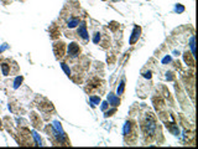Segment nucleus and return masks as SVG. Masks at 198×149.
<instances>
[{"instance_id":"1a4fd4ad","label":"nucleus","mask_w":198,"mask_h":149,"mask_svg":"<svg viewBox=\"0 0 198 149\" xmlns=\"http://www.w3.org/2000/svg\"><path fill=\"white\" fill-rule=\"evenodd\" d=\"M184 61H186L187 65L193 66V65H194V56L191 55V53H188V52H186V53H184Z\"/></svg>"},{"instance_id":"9b49d317","label":"nucleus","mask_w":198,"mask_h":149,"mask_svg":"<svg viewBox=\"0 0 198 149\" xmlns=\"http://www.w3.org/2000/svg\"><path fill=\"white\" fill-rule=\"evenodd\" d=\"M89 101H90L92 107H95L97 104H99V102H101V97H99V96H90Z\"/></svg>"},{"instance_id":"aec40b11","label":"nucleus","mask_w":198,"mask_h":149,"mask_svg":"<svg viewBox=\"0 0 198 149\" xmlns=\"http://www.w3.org/2000/svg\"><path fill=\"white\" fill-rule=\"evenodd\" d=\"M115 112H117V109H115V108H113L112 111H108V112L105 113V117L108 118V117H110V116H113V113H115Z\"/></svg>"},{"instance_id":"a211bd4d","label":"nucleus","mask_w":198,"mask_h":149,"mask_svg":"<svg viewBox=\"0 0 198 149\" xmlns=\"http://www.w3.org/2000/svg\"><path fill=\"white\" fill-rule=\"evenodd\" d=\"M32 135H34V138L36 139V143H37V145H42V142H41V139H40V137H39V134L34 130L32 132Z\"/></svg>"},{"instance_id":"b1692460","label":"nucleus","mask_w":198,"mask_h":149,"mask_svg":"<svg viewBox=\"0 0 198 149\" xmlns=\"http://www.w3.org/2000/svg\"><path fill=\"white\" fill-rule=\"evenodd\" d=\"M6 49H8V45H6V44H4V46H3V47H0V53H2L4 50H6Z\"/></svg>"},{"instance_id":"6ab92c4d","label":"nucleus","mask_w":198,"mask_h":149,"mask_svg":"<svg viewBox=\"0 0 198 149\" xmlns=\"http://www.w3.org/2000/svg\"><path fill=\"white\" fill-rule=\"evenodd\" d=\"M175 11H176V13H183V11H184V8H183L181 4H176V6H175Z\"/></svg>"},{"instance_id":"423d86ee","label":"nucleus","mask_w":198,"mask_h":149,"mask_svg":"<svg viewBox=\"0 0 198 149\" xmlns=\"http://www.w3.org/2000/svg\"><path fill=\"white\" fill-rule=\"evenodd\" d=\"M108 103L112 104V106H114V107H118V106L120 104V100H119V97H117L114 93H109V95H108Z\"/></svg>"},{"instance_id":"0eeeda50","label":"nucleus","mask_w":198,"mask_h":149,"mask_svg":"<svg viewBox=\"0 0 198 149\" xmlns=\"http://www.w3.org/2000/svg\"><path fill=\"white\" fill-rule=\"evenodd\" d=\"M30 117H31V121H32L34 127H36V128H41V119H40V117H39L35 112H32V113L30 114Z\"/></svg>"},{"instance_id":"f3484780","label":"nucleus","mask_w":198,"mask_h":149,"mask_svg":"<svg viewBox=\"0 0 198 149\" xmlns=\"http://www.w3.org/2000/svg\"><path fill=\"white\" fill-rule=\"evenodd\" d=\"M171 61H172V60H171V56H170V55H166V56L161 60V62H162L163 65H167V63H170Z\"/></svg>"},{"instance_id":"f257e3e1","label":"nucleus","mask_w":198,"mask_h":149,"mask_svg":"<svg viewBox=\"0 0 198 149\" xmlns=\"http://www.w3.org/2000/svg\"><path fill=\"white\" fill-rule=\"evenodd\" d=\"M142 129H144V132L149 135H152L154 134V132H155V129H156V121H155V118L151 116V113H149L147 114V117H146V119L142 122Z\"/></svg>"},{"instance_id":"5701e85b","label":"nucleus","mask_w":198,"mask_h":149,"mask_svg":"<svg viewBox=\"0 0 198 149\" xmlns=\"http://www.w3.org/2000/svg\"><path fill=\"white\" fill-rule=\"evenodd\" d=\"M107 107H108V102H104V103L102 104V111H105Z\"/></svg>"},{"instance_id":"4be33fe9","label":"nucleus","mask_w":198,"mask_h":149,"mask_svg":"<svg viewBox=\"0 0 198 149\" xmlns=\"http://www.w3.org/2000/svg\"><path fill=\"white\" fill-rule=\"evenodd\" d=\"M109 28H110L113 31H115V30H117V28H118V25H117V23H114V21H113V23L109 25Z\"/></svg>"},{"instance_id":"6e6552de","label":"nucleus","mask_w":198,"mask_h":149,"mask_svg":"<svg viewBox=\"0 0 198 149\" xmlns=\"http://www.w3.org/2000/svg\"><path fill=\"white\" fill-rule=\"evenodd\" d=\"M131 133H133V123L131 122H126L124 124V128H123V134H124V137H128Z\"/></svg>"},{"instance_id":"f8f14e48","label":"nucleus","mask_w":198,"mask_h":149,"mask_svg":"<svg viewBox=\"0 0 198 149\" xmlns=\"http://www.w3.org/2000/svg\"><path fill=\"white\" fill-rule=\"evenodd\" d=\"M93 42H94L95 45L102 44V34H101V32H94V36H93Z\"/></svg>"},{"instance_id":"9d476101","label":"nucleus","mask_w":198,"mask_h":149,"mask_svg":"<svg viewBox=\"0 0 198 149\" xmlns=\"http://www.w3.org/2000/svg\"><path fill=\"white\" fill-rule=\"evenodd\" d=\"M2 72H3V74L4 76H9V74L11 73V71H10V65H8V63H3L2 65Z\"/></svg>"},{"instance_id":"dca6fc26","label":"nucleus","mask_w":198,"mask_h":149,"mask_svg":"<svg viewBox=\"0 0 198 149\" xmlns=\"http://www.w3.org/2000/svg\"><path fill=\"white\" fill-rule=\"evenodd\" d=\"M189 46H191V50H192V55L196 56V51H194V36L191 37V40H189Z\"/></svg>"},{"instance_id":"f03ea898","label":"nucleus","mask_w":198,"mask_h":149,"mask_svg":"<svg viewBox=\"0 0 198 149\" xmlns=\"http://www.w3.org/2000/svg\"><path fill=\"white\" fill-rule=\"evenodd\" d=\"M77 34H78V36H79L84 42H88V41H89V34H88V31H87V25H85L84 21H82V23L78 25Z\"/></svg>"},{"instance_id":"2eb2a0df","label":"nucleus","mask_w":198,"mask_h":149,"mask_svg":"<svg viewBox=\"0 0 198 149\" xmlns=\"http://www.w3.org/2000/svg\"><path fill=\"white\" fill-rule=\"evenodd\" d=\"M124 88H125V80H122V82H120V85H119V87H118V95H119V96L123 95Z\"/></svg>"},{"instance_id":"ddd939ff","label":"nucleus","mask_w":198,"mask_h":149,"mask_svg":"<svg viewBox=\"0 0 198 149\" xmlns=\"http://www.w3.org/2000/svg\"><path fill=\"white\" fill-rule=\"evenodd\" d=\"M23 80H24L23 76H18V77L15 79V81H14V88H15V90L20 87V85L23 83Z\"/></svg>"},{"instance_id":"4468645a","label":"nucleus","mask_w":198,"mask_h":149,"mask_svg":"<svg viewBox=\"0 0 198 149\" xmlns=\"http://www.w3.org/2000/svg\"><path fill=\"white\" fill-rule=\"evenodd\" d=\"M61 65H62V68H63V71L66 72V74H67L68 77H71V76H72V73H71V70H69V67L67 66V63H66V62H62Z\"/></svg>"},{"instance_id":"39448f33","label":"nucleus","mask_w":198,"mask_h":149,"mask_svg":"<svg viewBox=\"0 0 198 149\" xmlns=\"http://www.w3.org/2000/svg\"><path fill=\"white\" fill-rule=\"evenodd\" d=\"M140 34H141V28L140 26H135L134 28V30H133V34H131V36H130V45H134L138 40H139V37H140Z\"/></svg>"},{"instance_id":"412c9836","label":"nucleus","mask_w":198,"mask_h":149,"mask_svg":"<svg viewBox=\"0 0 198 149\" xmlns=\"http://www.w3.org/2000/svg\"><path fill=\"white\" fill-rule=\"evenodd\" d=\"M142 76L145 79H151V72L150 71H146V72H142Z\"/></svg>"},{"instance_id":"393cba45","label":"nucleus","mask_w":198,"mask_h":149,"mask_svg":"<svg viewBox=\"0 0 198 149\" xmlns=\"http://www.w3.org/2000/svg\"><path fill=\"white\" fill-rule=\"evenodd\" d=\"M0 127H2V123H0Z\"/></svg>"},{"instance_id":"7ed1b4c3","label":"nucleus","mask_w":198,"mask_h":149,"mask_svg":"<svg viewBox=\"0 0 198 149\" xmlns=\"http://www.w3.org/2000/svg\"><path fill=\"white\" fill-rule=\"evenodd\" d=\"M53 51H55V55H56V58L60 60L64 56V51H66V45L62 42V41H58V42H55L53 45Z\"/></svg>"},{"instance_id":"20e7f679","label":"nucleus","mask_w":198,"mask_h":149,"mask_svg":"<svg viewBox=\"0 0 198 149\" xmlns=\"http://www.w3.org/2000/svg\"><path fill=\"white\" fill-rule=\"evenodd\" d=\"M79 52H80V47L77 42H72V44L68 45V53L71 55V57L76 58L79 55Z\"/></svg>"}]
</instances>
